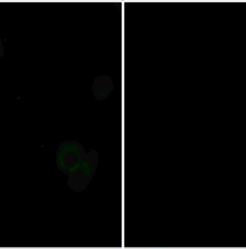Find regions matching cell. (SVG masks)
<instances>
[{
    "mask_svg": "<svg viewBox=\"0 0 246 249\" xmlns=\"http://www.w3.org/2000/svg\"><path fill=\"white\" fill-rule=\"evenodd\" d=\"M98 163L97 151L91 150L86 154L80 166L69 175L68 186L76 193L86 189L94 176Z\"/></svg>",
    "mask_w": 246,
    "mask_h": 249,
    "instance_id": "2",
    "label": "cell"
},
{
    "mask_svg": "<svg viewBox=\"0 0 246 249\" xmlns=\"http://www.w3.org/2000/svg\"><path fill=\"white\" fill-rule=\"evenodd\" d=\"M86 153L82 145L75 141L62 142L57 151V167L61 172L70 175L85 160Z\"/></svg>",
    "mask_w": 246,
    "mask_h": 249,
    "instance_id": "1",
    "label": "cell"
},
{
    "mask_svg": "<svg viewBox=\"0 0 246 249\" xmlns=\"http://www.w3.org/2000/svg\"><path fill=\"white\" fill-rule=\"evenodd\" d=\"M113 88V83L109 76H99L93 84V92L96 98L104 100L107 97Z\"/></svg>",
    "mask_w": 246,
    "mask_h": 249,
    "instance_id": "3",
    "label": "cell"
},
{
    "mask_svg": "<svg viewBox=\"0 0 246 249\" xmlns=\"http://www.w3.org/2000/svg\"></svg>",
    "mask_w": 246,
    "mask_h": 249,
    "instance_id": "5",
    "label": "cell"
},
{
    "mask_svg": "<svg viewBox=\"0 0 246 249\" xmlns=\"http://www.w3.org/2000/svg\"><path fill=\"white\" fill-rule=\"evenodd\" d=\"M4 46H3L2 41H1V38H0V58L4 55Z\"/></svg>",
    "mask_w": 246,
    "mask_h": 249,
    "instance_id": "4",
    "label": "cell"
}]
</instances>
